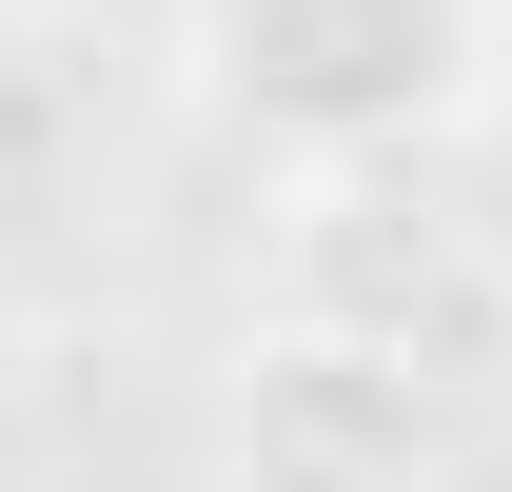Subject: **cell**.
Instances as JSON below:
<instances>
[{"mask_svg": "<svg viewBox=\"0 0 512 492\" xmlns=\"http://www.w3.org/2000/svg\"><path fill=\"white\" fill-rule=\"evenodd\" d=\"M197 60L276 158H414L493 79V0H197Z\"/></svg>", "mask_w": 512, "mask_h": 492, "instance_id": "cell-1", "label": "cell"}]
</instances>
